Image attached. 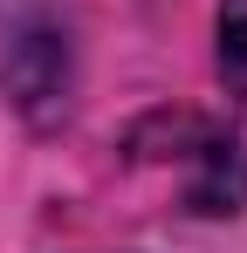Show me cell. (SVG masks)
Masks as SVG:
<instances>
[{
	"label": "cell",
	"mask_w": 247,
	"mask_h": 253,
	"mask_svg": "<svg viewBox=\"0 0 247 253\" xmlns=\"http://www.w3.org/2000/svg\"><path fill=\"white\" fill-rule=\"evenodd\" d=\"M220 76L247 96V0H220Z\"/></svg>",
	"instance_id": "2"
},
{
	"label": "cell",
	"mask_w": 247,
	"mask_h": 253,
	"mask_svg": "<svg viewBox=\"0 0 247 253\" xmlns=\"http://www.w3.org/2000/svg\"><path fill=\"white\" fill-rule=\"evenodd\" d=\"M0 89L28 124L69 117L76 35L62 0H0Z\"/></svg>",
	"instance_id": "1"
}]
</instances>
